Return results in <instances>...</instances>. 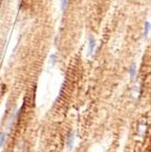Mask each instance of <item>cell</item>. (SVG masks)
Segmentation results:
<instances>
[{
  "instance_id": "8992f818",
  "label": "cell",
  "mask_w": 151,
  "mask_h": 152,
  "mask_svg": "<svg viewBox=\"0 0 151 152\" xmlns=\"http://www.w3.org/2000/svg\"><path fill=\"white\" fill-rule=\"evenodd\" d=\"M7 136H8L7 132L0 131V148H1L3 146V145H4L5 140H7Z\"/></svg>"
},
{
  "instance_id": "6da1fadb",
  "label": "cell",
  "mask_w": 151,
  "mask_h": 152,
  "mask_svg": "<svg viewBox=\"0 0 151 152\" xmlns=\"http://www.w3.org/2000/svg\"><path fill=\"white\" fill-rule=\"evenodd\" d=\"M75 133H73L71 130H69V131L66 133L65 135V147L67 150H71L73 148V145H75Z\"/></svg>"
},
{
  "instance_id": "277c9868",
  "label": "cell",
  "mask_w": 151,
  "mask_h": 152,
  "mask_svg": "<svg viewBox=\"0 0 151 152\" xmlns=\"http://www.w3.org/2000/svg\"><path fill=\"white\" fill-rule=\"evenodd\" d=\"M146 127H147V124H146V122L144 121V120H141V121L139 124V126H137V133H139L141 136H144V134H145Z\"/></svg>"
},
{
  "instance_id": "ba28073f",
  "label": "cell",
  "mask_w": 151,
  "mask_h": 152,
  "mask_svg": "<svg viewBox=\"0 0 151 152\" xmlns=\"http://www.w3.org/2000/svg\"><path fill=\"white\" fill-rule=\"evenodd\" d=\"M49 63H50L51 66H53L56 63V56L54 53L50 54V56H49Z\"/></svg>"
},
{
  "instance_id": "3957f363",
  "label": "cell",
  "mask_w": 151,
  "mask_h": 152,
  "mask_svg": "<svg viewBox=\"0 0 151 152\" xmlns=\"http://www.w3.org/2000/svg\"><path fill=\"white\" fill-rule=\"evenodd\" d=\"M95 48H96V41L93 36H91L89 39H88V52H87L88 56H92L94 53Z\"/></svg>"
},
{
  "instance_id": "5b68a950",
  "label": "cell",
  "mask_w": 151,
  "mask_h": 152,
  "mask_svg": "<svg viewBox=\"0 0 151 152\" xmlns=\"http://www.w3.org/2000/svg\"><path fill=\"white\" fill-rule=\"evenodd\" d=\"M139 94H141V87H139V85L135 84V85H133L131 88V95L133 97H139Z\"/></svg>"
},
{
  "instance_id": "52a82bcc",
  "label": "cell",
  "mask_w": 151,
  "mask_h": 152,
  "mask_svg": "<svg viewBox=\"0 0 151 152\" xmlns=\"http://www.w3.org/2000/svg\"><path fill=\"white\" fill-rule=\"evenodd\" d=\"M150 29H151L150 23L146 21V23H145V27H144V36H145V37H147V35H148V33H149V31H150Z\"/></svg>"
},
{
  "instance_id": "7a4b0ae2",
  "label": "cell",
  "mask_w": 151,
  "mask_h": 152,
  "mask_svg": "<svg viewBox=\"0 0 151 152\" xmlns=\"http://www.w3.org/2000/svg\"><path fill=\"white\" fill-rule=\"evenodd\" d=\"M128 74H129V77L131 79L132 81H133L134 79H135L136 75H137V66L136 64L134 63H131V65L129 66V69H128Z\"/></svg>"
},
{
  "instance_id": "9c48e42d",
  "label": "cell",
  "mask_w": 151,
  "mask_h": 152,
  "mask_svg": "<svg viewBox=\"0 0 151 152\" xmlns=\"http://www.w3.org/2000/svg\"><path fill=\"white\" fill-rule=\"evenodd\" d=\"M66 4H67V0H62V10L66 8Z\"/></svg>"
}]
</instances>
